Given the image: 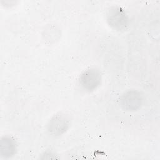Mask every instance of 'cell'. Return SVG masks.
<instances>
[{
    "label": "cell",
    "mask_w": 160,
    "mask_h": 160,
    "mask_svg": "<svg viewBox=\"0 0 160 160\" xmlns=\"http://www.w3.org/2000/svg\"><path fill=\"white\" fill-rule=\"evenodd\" d=\"M101 81V72L95 68H90L84 71L79 79L81 86L88 91L94 90L100 84Z\"/></svg>",
    "instance_id": "3957f363"
},
{
    "label": "cell",
    "mask_w": 160,
    "mask_h": 160,
    "mask_svg": "<svg viewBox=\"0 0 160 160\" xmlns=\"http://www.w3.org/2000/svg\"><path fill=\"white\" fill-rule=\"evenodd\" d=\"M121 104L126 111H134L138 110L142 105V95L137 91L131 90L125 92L121 97Z\"/></svg>",
    "instance_id": "277c9868"
},
{
    "label": "cell",
    "mask_w": 160,
    "mask_h": 160,
    "mask_svg": "<svg viewBox=\"0 0 160 160\" xmlns=\"http://www.w3.org/2000/svg\"><path fill=\"white\" fill-rule=\"evenodd\" d=\"M16 143L14 139L4 136L1 140V154L4 158H9L16 153Z\"/></svg>",
    "instance_id": "5b68a950"
},
{
    "label": "cell",
    "mask_w": 160,
    "mask_h": 160,
    "mask_svg": "<svg viewBox=\"0 0 160 160\" xmlns=\"http://www.w3.org/2000/svg\"><path fill=\"white\" fill-rule=\"evenodd\" d=\"M107 21L111 27L118 31L125 29L128 25V18L125 11L116 6L108 9Z\"/></svg>",
    "instance_id": "7a4b0ae2"
},
{
    "label": "cell",
    "mask_w": 160,
    "mask_h": 160,
    "mask_svg": "<svg viewBox=\"0 0 160 160\" xmlns=\"http://www.w3.org/2000/svg\"><path fill=\"white\" fill-rule=\"evenodd\" d=\"M70 118L64 112H58L54 115L48 124V131L52 136H59L64 134L69 128Z\"/></svg>",
    "instance_id": "6da1fadb"
}]
</instances>
